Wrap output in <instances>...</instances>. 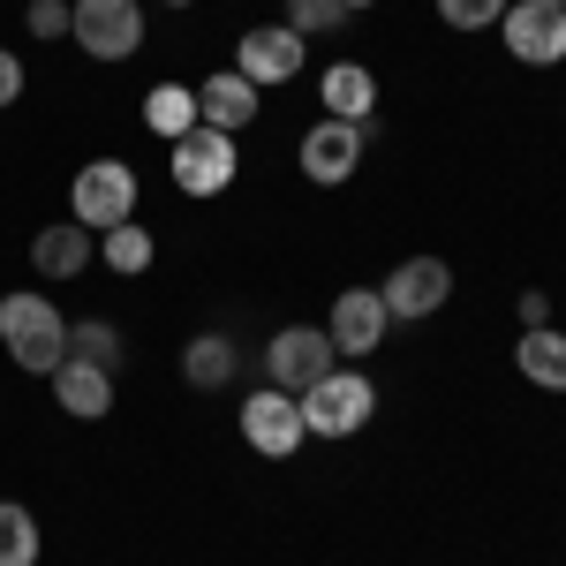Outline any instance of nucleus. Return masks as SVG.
<instances>
[{
    "mask_svg": "<svg viewBox=\"0 0 566 566\" xmlns=\"http://www.w3.org/2000/svg\"><path fill=\"white\" fill-rule=\"evenodd\" d=\"M0 348L15 355V370L53 378L69 363V325H61V310L45 303L39 287H15V295H0Z\"/></svg>",
    "mask_w": 566,
    "mask_h": 566,
    "instance_id": "1",
    "label": "nucleus"
},
{
    "mask_svg": "<svg viewBox=\"0 0 566 566\" xmlns=\"http://www.w3.org/2000/svg\"><path fill=\"white\" fill-rule=\"evenodd\" d=\"M370 408H378V386L340 363V370H325V378L303 392V431L310 438H355L370 423Z\"/></svg>",
    "mask_w": 566,
    "mask_h": 566,
    "instance_id": "2",
    "label": "nucleus"
},
{
    "mask_svg": "<svg viewBox=\"0 0 566 566\" xmlns=\"http://www.w3.org/2000/svg\"><path fill=\"white\" fill-rule=\"evenodd\" d=\"M325 370H340V348L325 340V325H280V333H272V348H264V386L303 400Z\"/></svg>",
    "mask_w": 566,
    "mask_h": 566,
    "instance_id": "3",
    "label": "nucleus"
},
{
    "mask_svg": "<svg viewBox=\"0 0 566 566\" xmlns=\"http://www.w3.org/2000/svg\"><path fill=\"white\" fill-rule=\"evenodd\" d=\"M69 39L91 61H129V53H144V8L136 0H69Z\"/></svg>",
    "mask_w": 566,
    "mask_h": 566,
    "instance_id": "4",
    "label": "nucleus"
},
{
    "mask_svg": "<svg viewBox=\"0 0 566 566\" xmlns=\"http://www.w3.org/2000/svg\"><path fill=\"white\" fill-rule=\"evenodd\" d=\"M69 219H84L91 234L136 219V167L129 159H91L84 175H76V189H69Z\"/></svg>",
    "mask_w": 566,
    "mask_h": 566,
    "instance_id": "5",
    "label": "nucleus"
},
{
    "mask_svg": "<svg viewBox=\"0 0 566 566\" xmlns=\"http://www.w3.org/2000/svg\"><path fill=\"white\" fill-rule=\"evenodd\" d=\"M167 151H175L167 167H175V189H181V197H219V189L234 181V167H242L234 136H227V129H205V122L181 136V144H167Z\"/></svg>",
    "mask_w": 566,
    "mask_h": 566,
    "instance_id": "6",
    "label": "nucleus"
},
{
    "mask_svg": "<svg viewBox=\"0 0 566 566\" xmlns=\"http://www.w3.org/2000/svg\"><path fill=\"white\" fill-rule=\"evenodd\" d=\"M386 317H400V325H423V317H438V310L453 303V264L446 258H400L386 272Z\"/></svg>",
    "mask_w": 566,
    "mask_h": 566,
    "instance_id": "7",
    "label": "nucleus"
},
{
    "mask_svg": "<svg viewBox=\"0 0 566 566\" xmlns=\"http://www.w3.org/2000/svg\"><path fill=\"white\" fill-rule=\"evenodd\" d=\"M499 39H506V53L522 69H559L566 61V8H552V0H514L499 15Z\"/></svg>",
    "mask_w": 566,
    "mask_h": 566,
    "instance_id": "8",
    "label": "nucleus"
},
{
    "mask_svg": "<svg viewBox=\"0 0 566 566\" xmlns=\"http://www.w3.org/2000/svg\"><path fill=\"white\" fill-rule=\"evenodd\" d=\"M242 438H250V453H264V461H287L295 446H303V400L280 386H258L250 400H242Z\"/></svg>",
    "mask_w": 566,
    "mask_h": 566,
    "instance_id": "9",
    "label": "nucleus"
},
{
    "mask_svg": "<svg viewBox=\"0 0 566 566\" xmlns=\"http://www.w3.org/2000/svg\"><path fill=\"white\" fill-rule=\"evenodd\" d=\"M363 144H370V122H310L303 129V175L317 189H340V181L363 167Z\"/></svg>",
    "mask_w": 566,
    "mask_h": 566,
    "instance_id": "10",
    "label": "nucleus"
},
{
    "mask_svg": "<svg viewBox=\"0 0 566 566\" xmlns=\"http://www.w3.org/2000/svg\"><path fill=\"white\" fill-rule=\"evenodd\" d=\"M386 295L378 287H348L340 303H333V317H325V340L340 348V363H363V355L386 348Z\"/></svg>",
    "mask_w": 566,
    "mask_h": 566,
    "instance_id": "11",
    "label": "nucleus"
},
{
    "mask_svg": "<svg viewBox=\"0 0 566 566\" xmlns=\"http://www.w3.org/2000/svg\"><path fill=\"white\" fill-rule=\"evenodd\" d=\"M303 31H287V23H258V31H242L234 45V69L250 76V84H287V76H303Z\"/></svg>",
    "mask_w": 566,
    "mask_h": 566,
    "instance_id": "12",
    "label": "nucleus"
},
{
    "mask_svg": "<svg viewBox=\"0 0 566 566\" xmlns=\"http://www.w3.org/2000/svg\"><path fill=\"white\" fill-rule=\"evenodd\" d=\"M197 122H205V129L242 136L250 122H258V84H250L242 69H219V76H205V84H197Z\"/></svg>",
    "mask_w": 566,
    "mask_h": 566,
    "instance_id": "13",
    "label": "nucleus"
},
{
    "mask_svg": "<svg viewBox=\"0 0 566 566\" xmlns=\"http://www.w3.org/2000/svg\"><path fill=\"white\" fill-rule=\"evenodd\" d=\"M317 106H325L333 122H370V106H378V76H370L363 61H333V69L317 76Z\"/></svg>",
    "mask_w": 566,
    "mask_h": 566,
    "instance_id": "14",
    "label": "nucleus"
},
{
    "mask_svg": "<svg viewBox=\"0 0 566 566\" xmlns=\"http://www.w3.org/2000/svg\"><path fill=\"white\" fill-rule=\"evenodd\" d=\"M31 264H39L45 280H76V272L91 264V227H84V219H53V227H39Z\"/></svg>",
    "mask_w": 566,
    "mask_h": 566,
    "instance_id": "15",
    "label": "nucleus"
},
{
    "mask_svg": "<svg viewBox=\"0 0 566 566\" xmlns=\"http://www.w3.org/2000/svg\"><path fill=\"white\" fill-rule=\"evenodd\" d=\"M53 400H61V408H69L76 423H98V416L114 408V378H106V370H91V363H76V355H69V363L53 370Z\"/></svg>",
    "mask_w": 566,
    "mask_h": 566,
    "instance_id": "16",
    "label": "nucleus"
},
{
    "mask_svg": "<svg viewBox=\"0 0 566 566\" xmlns=\"http://www.w3.org/2000/svg\"><path fill=\"white\" fill-rule=\"evenodd\" d=\"M514 370H522L528 386H544V392H566V333L559 325L522 333V340H514Z\"/></svg>",
    "mask_w": 566,
    "mask_h": 566,
    "instance_id": "17",
    "label": "nucleus"
},
{
    "mask_svg": "<svg viewBox=\"0 0 566 566\" xmlns=\"http://www.w3.org/2000/svg\"><path fill=\"white\" fill-rule=\"evenodd\" d=\"M234 370H242V348H234L227 333H197V340L181 348V378H189L197 392H219Z\"/></svg>",
    "mask_w": 566,
    "mask_h": 566,
    "instance_id": "18",
    "label": "nucleus"
},
{
    "mask_svg": "<svg viewBox=\"0 0 566 566\" xmlns=\"http://www.w3.org/2000/svg\"><path fill=\"white\" fill-rule=\"evenodd\" d=\"M144 129L167 136V144H181V136L197 129V91L189 84H151L144 91Z\"/></svg>",
    "mask_w": 566,
    "mask_h": 566,
    "instance_id": "19",
    "label": "nucleus"
},
{
    "mask_svg": "<svg viewBox=\"0 0 566 566\" xmlns=\"http://www.w3.org/2000/svg\"><path fill=\"white\" fill-rule=\"evenodd\" d=\"M98 258L114 264L122 280H136V272H151V258H159V242H151V227H136V219H122V227H106V234H98Z\"/></svg>",
    "mask_w": 566,
    "mask_h": 566,
    "instance_id": "20",
    "label": "nucleus"
},
{
    "mask_svg": "<svg viewBox=\"0 0 566 566\" xmlns=\"http://www.w3.org/2000/svg\"><path fill=\"white\" fill-rule=\"evenodd\" d=\"M69 355L91 363V370H106V378H122V325H106V317H84V325H69Z\"/></svg>",
    "mask_w": 566,
    "mask_h": 566,
    "instance_id": "21",
    "label": "nucleus"
},
{
    "mask_svg": "<svg viewBox=\"0 0 566 566\" xmlns=\"http://www.w3.org/2000/svg\"><path fill=\"white\" fill-rule=\"evenodd\" d=\"M0 566H39V522L15 499H0Z\"/></svg>",
    "mask_w": 566,
    "mask_h": 566,
    "instance_id": "22",
    "label": "nucleus"
},
{
    "mask_svg": "<svg viewBox=\"0 0 566 566\" xmlns=\"http://www.w3.org/2000/svg\"><path fill=\"white\" fill-rule=\"evenodd\" d=\"M340 23H348L340 0H287V31H303V39H325V31H340Z\"/></svg>",
    "mask_w": 566,
    "mask_h": 566,
    "instance_id": "23",
    "label": "nucleus"
},
{
    "mask_svg": "<svg viewBox=\"0 0 566 566\" xmlns=\"http://www.w3.org/2000/svg\"><path fill=\"white\" fill-rule=\"evenodd\" d=\"M506 8H514V0H438V15H446L453 31H499Z\"/></svg>",
    "mask_w": 566,
    "mask_h": 566,
    "instance_id": "24",
    "label": "nucleus"
},
{
    "mask_svg": "<svg viewBox=\"0 0 566 566\" xmlns=\"http://www.w3.org/2000/svg\"><path fill=\"white\" fill-rule=\"evenodd\" d=\"M23 23H31V39H61V31H69V0H31Z\"/></svg>",
    "mask_w": 566,
    "mask_h": 566,
    "instance_id": "25",
    "label": "nucleus"
},
{
    "mask_svg": "<svg viewBox=\"0 0 566 566\" xmlns=\"http://www.w3.org/2000/svg\"><path fill=\"white\" fill-rule=\"evenodd\" d=\"M15 98H23V61L0 45V106H15Z\"/></svg>",
    "mask_w": 566,
    "mask_h": 566,
    "instance_id": "26",
    "label": "nucleus"
},
{
    "mask_svg": "<svg viewBox=\"0 0 566 566\" xmlns=\"http://www.w3.org/2000/svg\"><path fill=\"white\" fill-rule=\"evenodd\" d=\"M536 325H552V295H544V287L522 295V333H536Z\"/></svg>",
    "mask_w": 566,
    "mask_h": 566,
    "instance_id": "27",
    "label": "nucleus"
},
{
    "mask_svg": "<svg viewBox=\"0 0 566 566\" xmlns=\"http://www.w3.org/2000/svg\"><path fill=\"white\" fill-rule=\"evenodd\" d=\"M340 8H348V15H355V8H378V0H340Z\"/></svg>",
    "mask_w": 566,
    "mask_h": 566,
    "instance_id": "28",
    "label": "nucleus"
},
{
    "mask_svg": "<svg viewBox=\"0 0 566 566\" xmlns=\"http://www.w3.org/2000/svg\"><path fill=\"white\" fill-rule=\"evenodd\" d=\"M167 8H189V0H167Z\"/></svg>",
    "mask_w": 566,
    "mask_h": 566,
    "instance_id": "29",
    "label": "nucleus"
},
{
    "mask_svg": "<svg viewBox=\"0 0 566 566\" xmlns=\"http://www.w3.org/2000/svg\"><path fill=\"white\" fill-rule=\"evenodd\" d=\"M552 8H566V0H552Z\"/></svg>",
    "mask_w": 566,
    "mask_h": 566,
    "instance_id": "30",
    "label": "nucleus"
}]
</instances>
